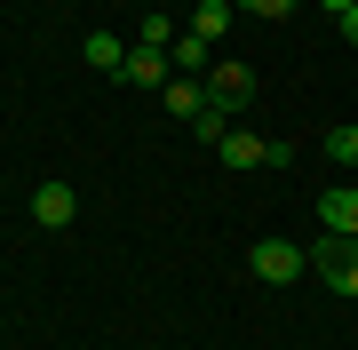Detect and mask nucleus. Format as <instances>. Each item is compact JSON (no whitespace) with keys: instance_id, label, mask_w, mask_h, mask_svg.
Listing matches in <instances>:
<instances>
[{"instance_id":"f3484780","label":"nucleus","mask_w":358,"mask_h":350,"mask_svg":"<svg viewBox=\"0 0 358 350\" xmlns=\"http://www.w3.org/2000/svg\"><path fill=\"white\" fill-rule=\"evenodd\" d=\"M319 8H327V16H343V8H358V0H319Z\"/></svg>"},{"instance_id":"9d476101","label":"nucleus","mask_w":358,"mask_h":350,"mask_svg":"<svg viewBox=\"0 0 358 350\" xmlns=\"http://www.w3.org/2000/svg\"><path fill=\"white\" fill-rule=\"evenodd\" d=\"M231 16H239V8H231V0H199V8H192V32H199V40H215V48H223Z\"/></svg>"},{"instance_id":"f03ea898","label":"nucleus","mask_w":358,"mask_h":350,"mask_svg":"<svg viewBox=\"0 0 358 350\" xmlns=\"http://www.w3.org/2000/svg\"><path fill=\"white\" fill-rule=\"evenodd\" d=\"M310 271H319V279H327V286H334L343 302H358V239H343V231H334V239H319Z\"/></svg>"},{"instance_id":"f257e3e1","label":"nucleus","mask_w":358,"mask_h":350,"mask_svg":"<svg viewBox=\"0 0 358 350\" xmlns=\"http://www.w3.org/2000/svg\"><path fill=\"white\" fill-rule=\"evenodd\" d=\"M247 271H255L263 286H294V279L310 271V255L294 239H255V247H247Z\"/></svg>"},{"instance_id":"ddd939ff","label":"nucleus","mask_w":358,"mask_h":350,"mask_svg":"<svg viewBox=\"0 0 358 350\" xmlns=\"http://www.w3.org/2000/svg\"><path fill=\"white\" fill-rule=\"evenodd\" d=\"M239 16H263V24H279V16H294V0H231Z\"/></svg>"},{"instance_id":"dca6fc26","label":"nucleus","mask_w":358,"mask_h":350,"mask_svg":"<svg viewBox=\"0 0 358 350\" xmlns=\"http://www.w3.org/2000/svg\"><path fill=\"white\" fill-rule=\"evenodd\" d=\"M334 24H343V40H350V48H358V8H343V16H334Z\"/></svg>"},{"instance_id":"423d86ee","label":"nucleus","mask_w":358,"mask_h":350,"mask_svg":"<svg viewBox=\"0 0 358 350\" xmlns=\"http://www.w3.org/2000/svg\"><path fill=\"white\" fill-rule=\"evenodd\" d=\"M215 159H223V168H271V143H263V136H247V128H223Z\"/></svg>"},{"instance_id":"2eb2a0df","label":"nucleus","mask_w":358,"mask_h":350,"mask_svg":"<svg viewBox=\"0 0 358 350\" xmlns=\"http://www.w3.org/2000/svg\"><path fill=\"white\" fill-rule=\"evenodd\" d=\"M192 136H199V143H223V112H215V104H207V112L192 119Z\"/></svg>"},{"instance_id":"39448f33","label":"nucleus","mask_w":358,"mask_h":350,"mask_svg":"<svg viewBox=\"0 0 358 350\" xmlns=\"http://www.w3.org/2000/svg\"><path fill=\"white\" fill-rule=\"evenodd\" d=\"M319 223H327V231H343V239H358V183L319 191Z\"/></svg>"},{"instance_id":"f8f14e48","label":"nucleus","mask_w":358,"mask_h":350,"mask_svg":"<svg viewBox=\"0 0 358 350\" xmlns=\"http://www.w3.org/2000/svg\"><path fill=\"white\" fill-rule=\"evenodd\" d=\"M327 159L334 168H358V128H327Z\"/></svg>"},{"instance_id":"6e6552de","label":"nucleus","mask_w":358,"mask_h":350,"mask_svg":"<svg viewBox=\"0 0 358 350\" xmlns=\"http://www.w3.org/2000/svg\"><path fill=\"white\" fill-rule=\"evenodd\" d=\"M120 80H128V88H167V80H176L167 72V48H128V72Z\"/></svg>"},{"instance_id":"9b49d317","label":"nucleus","mask_w":358,"mask_h":350,"mask_svg":"<svg viewBox=\"0 0 358 350\" xmlns=\"http://www.w3.org/2000/svg\"><path fill=\"white\" fill-rule=\"evenodd\" d=\"M167 112H176V119H199V112H207V88L176 72V80H167Z\"/></svg>"},{"instance_id":"7ed1b4c3","label":"nucleus","mask_w":358,"mask_h":350,"mask_svg":"<svg viewBox=\"0 0 358 350\" xmlns=\"http://www.w3.org/2000/svg\"><path fill=\"white\" fill-rule=\"evenodd\" d=\"M199 88H207V104H215V112H239L247 96H255V72H247V64H231V56H215V64L199 72Z\"/></svg>"},{"instance_id":"4468645a","label":"nucleus","mask_w":358,"mask_h":350,"mask_svg":"<svg viewBox=\"0 0 358 350\" xmlns=\"http://www.w3.org/2000/svg\"><path fill=\"white\" fill-rule=\"evenodd\" d=\"M143 48H176V24H167V8L143 16Z\"/></svg>"},{"instance_id":"20e7f679","label":"nucleus","mask_w":358,"mask_h":350,"mask_svg":"<svg viewBox=\"0 0 358 350\" xmlns=\"http://www.w3.org/2000/svg\"><path fill=\"white\" fill-rule=\"evenodd\" d=\"M80 215V191H72V183H40V191H32V223H40V231H64V223Z\"/></svg>"},{"instance_id":"0eeeda50","label":"nucleus","mask_w":358,"mask_h":350,"mask_svg":"<svg viewBox=\"0 0 358 350\" xmlns=\"http://www.w3.org/2000/svg\"><path fill=\"white\" fill-rule=\"evenodd\" d=\"M80 56H88V72H103V80L128 72V40H112V32H88V40H80Z\"/></svg>"},{"instance_id":"1a4fd4ad","label":"nucleus","mask_w":358,"mask_h":350,"mask_svg":"<svg viewBox=\"0 0 358 350\" xmlns=\"http://www.w3.org/2000/svg\"><path fill=\"white\" fill-rule=\"evenodd\" d=\"M167 64H176L183 80H199L207 64H215V40H199V32H176V48H167Z\"/></svg>"}]
</instances>
